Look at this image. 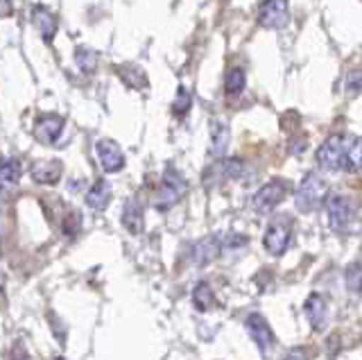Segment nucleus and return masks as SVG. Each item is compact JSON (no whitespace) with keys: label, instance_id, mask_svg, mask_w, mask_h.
I'll list each match as a JSON object with an SVG mask.
<instances>
[{"label":"nucleus","instance_id":"1","mask_svg":"<svg viewBox=\"0 0 362 360\" xmlns=\"http://www.w3.org/2000/svg\"><path fill=\"white\" fill-rule=\"evenodd\" d=\"M328 182L317 173H308L301 184L294 190V204L301 213H313L320 207H324V202H328Z\"/></svg>","mask_w":362,"mask_h":360},{"label":"nucleus","instance_id":"2","mask_svg":"<svg viewBox=\"0 0 362 360\" xmlns=\"http://www.w3.org/2000/svg\"><path fill=\"white\" fill-rule=\"evenodd\" d=\"M186 190H188L186 179L181 177L177 170H173V168H168L161 186H158V193L154 195V209L161 211V213L170 211L181 197L186 195Z\"/></svg>","mask_w":362,"mask_h":360},{"label":"nucleus","instance_id":"3","mask_svg":"<svg viewBox=\"0 0 362 360\" xmlns=\"http://www.w3.org/2000/svg\"><path fill=\"white\" fill-rule=\"evenodd\" d=\"M290 243H292V218L279 216L276 220H272L267 224L263 245L272 256H283L288 252Z\"/></svg>","mask_w":362,"mask_h":360},{"label":"nucleus","instance_id":"4","mask_svg":"<svg viewBox=\"0 0 362 360\" xmlns=\"http://www.w3.org/2000/svg\"><path fill=\"white\" fill-rule=\"evenodd\" d=\"M346 150L349 148L342 134H333V137H328L320 145V150H317V163H320V168H324V170L335 173L339 168H344Z\"/></svg>","mask_w":362,"mask_h":360},{"label":"nucleus","instance_id":"5","mask_svg":"<svg viewBox=\"0 0 362 360\" xmlns=\"http://www.w3.org/2000/svg\"><path fill=\"white\" fill-rule=\"evenodd\" d=\"M288 193H290V184L286 182V179H272V182H267L254 195L252 204L260 213H269V211H274L283 199H286Z\"/></svg>","mask_w":362,"mask_h":360},{"label":"nucleus","instance_id":"6","mask_svg":"<svg viewBox=\"0 0 362 360\" xmlns=\"http://www.w3.org/2000/svg\"><path fill=\"white\" fill-rule=\"evenodd\" d=\"M260 25L267 30H283L290 23V7L288 0H263L258 12Z\"/></svg>","mask_w":362,"mask_h":360},{"label":"nucleus","instance_id":"7","mask_svg":"<svg viewBox=\"0 0 362 360\" xmlns=\"http://www.w3.org/2000/svg\"><path fill=\"white\" fill-rule=\"evenodd\" d=\"M245 329H247L249 337H252V342L263 354H267L269 349L274 347V331H272L269 322L260 313H252V315H249V318L245 320Z\"/></svg>","mask_w":362,"mask_h":360},{"label":"nucleus","instance_id":"8","mask_svg":"<svg viewBox=\"0 0 362 360\" xmlns=\"http://www.w3.org/2000/svg\"><path fill=\"white\" fill-rule=\"evenodd\" d=\"M95 152H98V159L102 163V170L107 175H113V173H120L124 168V154L122 150L118 148L116 141L111 139H100L98 145H95Z\"/></svg>","mask_w":362,"mask_h":360},{"label":"nucleus","instance_id":"9","mask_svg":"<svg viewBox=\"0 0 362 360\" xmlns=\"http://www.w3.org/2000/svg\"><path fill=\"white\" fill-rule=\"evenodd\" d=\"M303 315L308 324L313 326V331H324L328 324V301L320 292H313V295L305 299L303 303Z\"/></svg>","mask_w":362,"mask_h":360},{"label":"nucleus","instance_id":"10","mask_svg":"<svg viewBox=\"0 0 362 360\" xmlns=\"http://www.w3.org/2000/svg\"><path fill=\"white\" fill-rule=\"evenodd\" d=\"M64 118L57 116V114H45L37 120V125H34V137H37L39 143L43 145H52L59 141L62 132H64Z\"/></svg>","mask_w":362,"mask_h":360},{"label":"nucleus","instance_id":"11","mask_svg":"<svg viewBox=\"0 0 362 360\" xmlns=\"http://www.w3.org/2000/svg\"><path fill=\"white\" fill-rule=\"evenodd\" d=\"M326 213H328V224L333 231H344L351 222V207L349 199L342 195H331L326 202Z\"/></svg>","mask_w":362,"mask_h":360},{"label":"nucleus","instance_id":"12","mask_svg":"<svg viewBox=\"0 0 362 360\" xmlns=\"http://www.w3.org/2000/svg\"><path fill=\"white\" fill-rule=\"evenodd\" d=\"M32 25L37 28V32L43 37V41H52L57 35V28H59V21H57V14L50 12L48 7L37 5L32 9Z\"/></svg>","mask_w":362,"mask_h":360},{"label":"nucleus","instance_id":"13","mask_svg":"<svg viewBox=\"0 0 362 360\" xmlns=\"http://www.w3.org/2000/svg\"><path fill=\"white\" fill-rule=\"evenodd\" d=\"M220 252H222V240L215 238V236H206V238H202L192 247V263L197 267H204L211 261H215V258L220 256Z\"/></svg>","mask_w":362,"mask_h":360},{"label":"nucleus","instance_id":"14","mask_svg":"<svg viewBox=\"0 0 362 360\" xmlns=\"http://www.w3.org/2000/svg\"><path fill=\"white\" fill-rule=\"evenodd\" d=\"M64 173V166L62 161L57 159H48V161H39L32 166V179L41 186H52L62 179Z\"/></svg>","mask_w":362,"mask_h":360},{"label":"nucleus","instance_id":"15","mask_svg":"<svg viewBox=\"0 0 362 360\" xmlns=\"http://www.w3.org/2000/svg\"><path fill=\"white\" fill-rule=\"evenodd\" d=\"M229 139H231L229 125L222 120H213L211 122V156L222 159L226 148H229Z\"/></svg>","mask_w":362,"mask_h":360},{"label":"nucleus","instance_id":"16","mask_svg":"<svg viewBox=\"0 0 362 360\" xmlns=\"http://www.w3.org/2000/svg\"><path fill=\"white\" fill-rule=\"evenodd\" d=\"M111 186L105 182V179H100V182H95L93 186L88 188V193H86V204L88 209H93V211H105L109 207V202H111Z\"/></svg>","mask_w":362,"mask_h":360},{"label":"nucleus","instance_id":"17","mask_svg":"<svg viewBox=\"0 0 362 360\" xmlns=\"http://www.w3.org/2000/svg\"><path fill=\"white\" fill-rule=\"evenodd\" d=\"M209 173H213L218 182H224V179H240L245 173V163L240 159H224V161L213 163L209 168Z\"/></svg>","mask_w":362,"mask_h":360},{"label":"nucleus","instance_id":"18","mask_svg":"<svg viewBox=\"0 0 362 360\" xmlns=\"http://www.w3.org/2000/svg\"><path fill=\"white\" fill-rule=\"evenodd\" d=\"M122 227L129 233H141L143 231V209L136 199H129L122 207Z\"/></svg>","mask_w":362,"mask_h":360},{"label":"nucleus","instance_id":"19","mask_svg":"<svg viewBox=\"0 0 362 360\" xmlns=\"http://www.w3.org/2000/svg\"><path fill=\"white\" fill-rule=\"evenodd\" d=\"M192 303H195V308H197L199 313H209V310L215 306L213 288L206 284V281H202V284H197L195 290H192Z\"/></svg>","mask_w":362,"mask_h":360},{"label":"nucleus","instance_id":"20","mask_svg":"<svg viewBox=\"0 0 362 360\" xmlns=\"http://www.w3.org/2000/svg\"><path fill=\"white\" fill-rule=\"evenodd\" d=\"M247 86V75L243 69H231L226 73V80H224V91L229 98H238Z\"/></svg>","mask_w":362,"mask_h":360},{"label":"nucleus","instance_id":"21","mask_svg":"<svg viewBox=\"0 0 362 360\" xmlns=\"http://www.w3.org/2000/svg\"><path fill=\"white\" fill-rule=\"evenodd\" d=\"M21 175H23V168H21V161L18 159H7L0 168V184L3 188H11L21 182Z\"/></svg>","mask_w":362,"mask_h":360},{"label":"nucleus","instance_id":"22","mask_svg":"<svg viewBox=\"0 0 362 360\" xmlns=\"http://www.w3.org/2000/svg\"><path fill=\"white\" fill-rule=\"evenodd\" d=\"M75 64L79 66V71L86 73V75L95 73V69H98V52L86 48V46H79L75 50Z\"/></svg>","mask_w":362,"mask_h":360},{"label":"nucleus","instance_id":"23","mask_svg":"<svg viewBox=\"0 0 362 360\" xmlns=\"http://www.w3.org/2000/svg\"><path fill=\"white\" fill-rule=\"evenodd\" d=\"M346 173H362V139H356L346 150V161H344Z\"/></svg>","mask_w":362,"mask_h":360},{"label":"nucleus","instance_id":"24","mask_svg":"<svg viewBox=\"0 0 362 360\" xmlns=\"http://www.w3.org/2000/svg\"><path fill=\"white\" fill-rule=\"evenodd\" d=\"M344 281L351 292H362V261H356L346 267Z\"/></svg>","mask_w":362,"mask_h":360},{"label":"nucleus","instance_id":"25","mask_svg":"<svg viewBox=\"0 0 362 360\" xmlns=\"http://www.w3.org/2000/svg\"><path fill=\"white\" fill-rule=\"evenodd\" d=\"M79 229H82V216H79L77 211H71L62 222V231H64L66 238H75V236L79 233Z\"/></svg>","mask_w":362,"mask_h":360},{"label":"nucleus","instance_id":"26","mask_svg":"<svg viewBox=\"0 0 362 360\" xmlns=\"http://www.w3.org/2000/svg\"><path fill=\"white\" fill-rule=\"evenodd\" d=\"M190 93L186 91L184 86H179V91H177V100H175V114L179 116H186L188 114V109H190Z\"/></svg>","mask_w":362,"mask_h":360},{"label":"nucleus","instance_id":"27","mask_svg":"<svg viewBox=\"0 0 362 360\" xmlns=\"http://www.w3.org/2000/svg\"><path fill=\"white\" fill-rule=\"evenodd\" d=\"M247 243H249L247 236H243V233H229L222 240V247H226V250H238V247H245Z\"/></svg>","mask_w":362,"mask_h":360},{"label":"nucleus","instance_id":"28","mask_svg":"<svg viewBox=\"0 0 362 360\" xmlns=\"http://www.w3.org/2000/svg\"><path fill=\"white\" fill-rule=\"evenodd\" d=\"M308 358H310V354L305 352L303 347H294L286 356H283V360H308Z\"/></svg>","mask_w":362,"mask_h":360}]
</instances>
